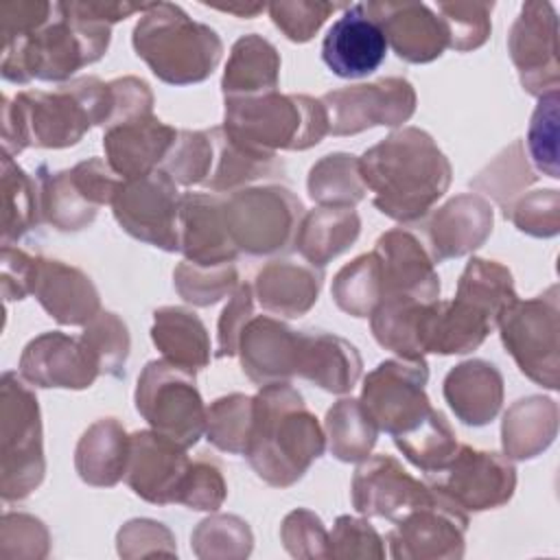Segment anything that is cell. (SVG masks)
Segmentation results:
<instances>
[{
	"instance_id": "2",
	"label": "cell",
	"mask_w": 560,
	"mask_h": 560,
	"mask_svg": "<svg viewBox=\"0 0 560 560\" xmlns=\"http://www.w3.org/2000/svg\"><path fill=\"white\" fill-rule=\"evenodd\" d=\"M112 85L98 77H81L59 88L24 90L13 98L2 96V149L18 155L28 147L66 149L96 125L112 118Z\"/></svg>"
},
{
	"instance_id": "4",
	"label": "cell",
	"mask_w": 560,
	"mask_h": 560,
	"mask_svg": "<svg viewBox=\"0 0 560 560\" xmlns=\"http://www.w3.org/2000/svg\"><path fill=\"white\" fill-rule=\"evenodd\" d=\"M512 271L499 260L470 258L453 300L427 304L422 317L424 354H466L497 328L499 315L516 300Z\"/></svg>"
},
{
	"instance_id": "19",
	"label": "cell",
	"mask_w": 560,
	"mask_h": 560,
	"mask_svg": "<svg viewBox=\"0 0 560 560\" xmlns=\"http://www.w3.org/2000/svg\"><path fill=\"white\" fill-rule=\"evenodd\" d=\"M18 370L28 385L44 389H88L101 376L98 359L83 335L70 337L61 330L31 339L22 350Z\"/></svg>"
},
{
	"instance_id": "27",
	"label": "cell",
	"mask_w": 560,
	"mask_h": 560,
	"mask_svg": "<svg viewBox=\"0 0 560 560\" xmlns=\"http://www.w3.org/2000/svg\"><path fill=\"white\" fill-rule=\"evenodd\" d=\"M179 252L195 265H228L238 258L230 238L223 197L217 192H184L177 214Z\"/></svg>"
},
{
	"instance_id": "18",
	"label": "cell",
	"mask_w": 560,
	"mask_h": 560,
	"mask_svg": "<svg viewBox=\"0 0 560 560\" xmlns=\"http://www.w3.org/2000/svg\"><path fill=\"white\" fill-rule=\"evenodd\" d=\"M468 514L438 494L394 521L387 534L396 560H459L464 556Z\"/></svg>"
},
{
	"instance_id": "30",
	"label": "cell",
	"mask_w": 560,
	"mask_h": 560,
	"mask_svg": "<svg viewBox=\"0 0 560 560\" xmlns=\"http://www.w3.org/2000/svg\"><path fill=\"white\" fill-rule=\"evenodd\" d=\"M361 354L343 337L326 330H298L295 376L324 392L348 394L361 378Z\"/></svg>"
},
{
	"instance_id": "42",
	"label": "cell",
	"mask_w": 560,
	"mask_h": 560,
	"mask_svg": "<svg viewBox=\"0 0 560 560\" xmlns=\"http://www.w3.org/2000/svg\"><path fill=\"white\" fill-rule=\"evenodd\" d=\"M39 223L37 179L2 155V245H13Z\"/></svg>"
},
{
	"instance_id": "7",
	"label": "cell",
	"mask_w": 560,
	"mask_h": 560,
	"mask_svg": "<svg viewBox=\"0 0 560 560\" xmlns=\"http://www.w3.org/2000/svg\"><path fill=\"white\" fill-rule=\"evenodd\" d=\"M223 129L236 140L265 151H306L328 136V114L322 98L276 90L225 98Z\"/></svg>"
},
{
	"instance_id": "49",
	"label": "cell",
	"mask_w": 560,
	"mask_h": 560,
	"mask_svg": "<svg viewBox=\"0 0 560 560\" xmlns=\"http://www.w3.org/2000/svg\"><path fill=\"white\" fill-rule=\"evenodd\" d=\"M199 558H245L252 551V532L247 523L232 514L203 518L190 536Z\"/></svg>"
},
{
	"instance_id": "31",
	"label": "cell",
	"mask_w": 560,
	"mask_h": 560,
	"mask_svg": "<svg viewBox=\"0 0 560 560\" xmlns=\"http://www.w3.org/2000/svg\"><path fill=\"white\" fill-rule=\"evenodd\" d=\"M442 394L459 422L466 427H486L501 411L503 374L490 361L468 359L448 370Z\"/></svg>"
},
{
	"instance_id": "16",
	"label": "cell",
	"mask_w": 560,
	"mask_h": 560,
	"mask_svg": "<svg viewBox=\"0 0 560 560\" xmlns=\"http://www.w3.org/2000/svg\"><path fill=\"white\" fill-rule=\"evenodd\" d=\"M328 133L354 136L372 127H400L416 112V90L402 77L346 85L322 96Z\"/></svg>"
},
{
	"instance_id": "51",
	"label": "cell",
	"mask_w": 560,
	"mask_h": 560,
	"mask_svg": "<svg viewBox=\"0 0 560 560\" xmlns=\"http://www.w3.org/2000/svg\"><path fill=\"white\" fill-rule=\"evenodd\" d=\"M83 339L98 359L101 374L120 378L125 376V363L131 348L129 328L120 315L112 311H101L85 328Z\"/></svg>"
},
{
	"instance_id": "13",
	"label": "cell",
	"mask_w": 560,
	"mask_h": 560,
	"mask_svg": "<svg viewBox=\"0 0 560 560\" xmlns=\"http://www.w3.org/2000/svg\"><path fill=\"white\" fill-rule=\"evenodd\" d=\"M424 483L462 512H486L512 499L516 468L505 455L459 444L440 470L424 475Z\"/></svg>"
},
{
	"instance_id": "12",
	"label": "cell",
	"mask_w": 560,
	"mask_h": 560,
	"mask_svg": "<svg viewBox=\"0 0 560 560\" xmlns=\"http://www.w3.org/2000/svg\"><path fill=\"white\" fill-rule=\"evenodd\" d=\"M35 179L42 223L59 232H81L90 228L98 208L112 206L122 184L107 160L101 158L83 160L63 171H50L46 164H39Z\"/></svg>"
},
{
	"instance_id": "45",
	"label": "cell",
	"mask_w": 560,
	"mask_h": 560,
	"mask_svg": "<svg viewBox=\"0 0 560 560\" xmlns=\"http://www.w3.org/2000/svg\"><path fill=\"white\" fill-rule=\"evenodd\" d=\"M254 396L228 394L206 407V440L230 455H245L252 431Z\"/></svg>"
},
{
	"instance_id": "47",
	"label": "cell",
	"mask_w": 560,
	"mask_h": 560,
	"mask_svg": "<svg viewBox=\"0 0 560 560\" xmlns=\"http://www.w3.org/2000/svg\"><path fill=\"white\" fill-rule=\"evenodd\" d=\"M173 284L184 302L192 306H210L225 295H232L241 282L234 262L195 265L182 260L173 271Z\"/></svg>"
},
{
	"instance_id": "54",
	"label": "cell",
	"mask_w": 560,
	"mask_h": 560,
	"mask_svg": "<svg viewBox=\"0 0 560 560\" xmlns=\"http://www.w3.org/2000/svg\"><path fill=\"white\" fill-rule=\"evenodd\" d=\"M523 234L551 238L560 232V192L556 188L534 190L512 201L503 212Z\"/></svg>"
},
{
	"instance_id": "56",
	"label": "cell",
	"mask_w": 560,
	"mask_h": 560,
	"mask_svg": "<svg viewBox=\"0 0 560 560\" xmlns=\"http://www.w3.org/2000/svg\"><path fill=\"white\" fill-rule=\"evenodd\" d=\"M280 540L293 558H330L328 532L322 518L306 508H298L284 516Z\"/></svg>"
},
{
	"instance_id": "46",
	"label": "cell",
	"mask_w": 560,
	"mask_h": 560,
	"mask_svg": "<svg viewBox=\"0 0 560 560\" xmlns=\"http://www.w3.org/2000/svg\"><path fill=\"white\" fill-rule=\"evenodd\" d=\"M536 179L538 175L529 168L525 160L523 142L514 140L481 173H477L475 179H470V186L490 195L505 212L512 201L518 199L521 190L532 186Z\"/></svg>"
},
{
	"instance_id": "14",
	"label": "cell",
	"mask_w": 560,
	"mask_h": 560,
	"mask_svg": "<svg viewBox=\"0 0 560 560\" xmlns=\"http://www.w3.org/2000/svg\"><path fill=\"white\" fill-rule=\"evenodd\" d=\"M427 381L424 359H387L368 372L359 400L378 431L394 438L413 429L433 409L424 392Z\"/></svg>"
},
{
	"instance_id": "10",
	"label": "cell",
	"mask_w": 560,
	"mask_h": 560,
	"mask_svg": "<svg viewBox=\"0 0 560 560\" xmlns=\"http://www.w3.org/2000/svg\"><path fill=\"white\" fill-rule=\"evenodd\" d=\"M232 243L241 254L271 256L293 247L304 217L300 197L287 186H252L223 197Z\"/></svg>"
},
{
	"instance_id": "3",
	"label": "cell",
	"mask_w": 560,
	"mask_h": 560,
	"mask_svg": "<svg viewBox=\"0 0 560 560\" xmlns=\"http://www.w3.org/2000/svg\"><path fill=\"white\" fill-rule=\"evenodd\" d=\"M326 433L289 383H269L254 396L252 431L245 457L252 470L273 488H291L324 455Z\"/></svg>"
},
{
	"instance_id": "50",
	"label": "cell",
	"mask_w": 560,
	"mask_h": 560,
	"mask_svg": "<svg viewBox=\"0 0 560 560\" xmlns=\"http://www.w3.org/2000/svg\"><path fill=\"white\" fill-rule=\"evenodd\" d=\"M494 2H438V15L446 26L448 48L468 52L483 46L492 31Z\"/></svg>"
},
{
	"instance_id": "32",
	"label": "cell",
	"mask_w": 560,
	"mask_h": 560,
	"mask_svg": "<svg viewBox=\"0 0 560 560\" xmlns=\"http://www.w3.org/2000/svg\"><path fill=\"white\" fill-rule=\"evenodd\" d=\"M322 280L324 269L289 258H273L258 269L252 289L267 313L295 319L315 306Z\"/></svg>"
},
{
	"instance_id": "43",
	"label": "cell",
	"mask_w": 560,
	"mask_h": 560,
	"mask_svg": "<svg viewBox=\"0 0 560 560\" xmlns=\"http://www.w3.org/2000/svg\"><path fill=\"white\" fill-rule=\"evenodd\" d=\"M396 448L424 475L440 470L457 451L459 442L440 409H431L413 429L392 438Z\"/></svg>"
},
{
	"instance_id": "29",
	"label": "cell",
	"mask_w": 560,
	"mask_h": 560,
	"mask_svg": "<svg viewBox=\"0 0 560 560\" xmlns=\"http://www.w3.org/2000/svg\"><path fill=\"white\" fill-rule=\"evenodd\" d=\"M243 374L258 387L291 381L298 361V330L271 315H254L238 341Z\"/></svg>"
},
{
	"instance_id": "57",
	"label": "cell",
	"mask_w": 560,
	"mask_h": 560,
	"mask_svg": "<svg viewBox=\"0 0 560 560\" xmlns=\"http://www.w3.org/2000/svg\"><path fill=\"white\" fill-rule=\"evenodd\" d=\"M330 558H385L383 538L365 521L350 514L337 516L332 532H328Z\"/></svg>"
},
{
	"instance_id": "35",
	"label": "cell",
	"mask_w": 560,
	"mask_h": 560,
	"mask_svg": "<svg viewBox=\"0 0 560 560\" xmlns=\"http://www.w3.org/2000/svg\"><path fill=\"white\" fill-rule=\"evenodd\" d=\"M151 341L162 359L192 374L210 365V335L201 317L184 306H162L153 311Z\"/></svg>"
},
{
	"instance_id": "33",
	"label": "cell",
	"mask_w": 560,
	"mask_h": 560,
	"mask_svg": "<svg viewBox=\"0 0 560 560\" xmlns=\"http://www.w3.org/2000/svg\"><path fill=\"white\" fill-rule=\"evenodd\" d=\"M214 140V160L203 188L212 192H234L247 184L284 173V164L273 151L252 147L230 136L223 125L210 127Z\"/></svg>"
},
{
	"instance_id": "40",
	"label": "cell",
	"mask_w": 560,
	"mask_h": 560,
	"mask_svg": "<svg viewBox=\"0 0 560 560\" xmlns=\"http://www.w3.org/2000/svg\"><path fill=\"white\" fill-rule=\"evenodd\" d=\"M328 451L339 462H363L370 457L378 427L359 398L337 400L324 418Z\"/></svg>"
},
{
	"instance_id": "41",
	"label": "cell",
	"mask_w": 560,
	"mask_h": 560,
	"mask_svg": "<svg viewBox=\"0 0 560 560\" xmlns=\"http://www.w3.org/2000/svg\"><path fill=\"white\" fill-rule=\"evenodd\" d=\"M306 188L315 203L337 208H354L368 192L359 158L352 153H330L317 160L308 171Z\"/></svg>"
},
{
	"instance_id": "8",
	"label": "cell",
	"mask_w": 560,
	"mask_h": 560,
	"mask_svg": "<svg viewBox=\"0 0 560 560\" xmlns=\"http://www.w3.org/2000/svg\"><path fill=\"white\" fill-rule=\"evenodd\" d=\"M0 455L4 501H22L39 488L46 472L39 402L15 372H4L0 383Z\"/></svg>"
},
{
	"instance_id": "53",
	"label": "cell",
	"mask_w": 560,
	"mask_h": 560,
	"mask_svg": "<svg viewBox=\"0 0 560 560\" xmlns=\"http://www.w3.org/2000/svg\"><path fill=\"white\" fill-rule=\"evenodd\" d=\"M558 92L545 94L538 98V105L529 120L527 131V149L536 164V168L542 175H549L551 179L560 177L558 168Z\"/></svg>"
},
{
	"instance_id": "48",
	"label": "cell",
	"mask_w": 560,
	"mask_h": 560,
	"mask_svg": "<svg viewBox=\"0 0 560 560\" xmlns=\"http://www.w3.org/2000/svg\"><path fill=\"white\" fill-rule=\"evenodd\" d=\"M214 160V140L210 129H179L173 149L160 166L179 186H197L208 179Z\"/></svg>"
},
{
	"instance_id": "58",
	"label": "cell",
	"mask_w": 560,
	"mask_h": 560,
	"mask_svg": "<svg viewBox=\"0 0 560 560\" xmlns=\"http://www.w3.org/2000/svg\"><path fill=\"white\" fill-rule=\"evenodd\" d=\"M252 317H254V289L252 284L241 282L219 315L217 348H214L217 359L234 357L238 352L241 332Z\"/></svg>"
},
{
	"instance_id": "61",
	"label": "cell",
	"mask_w": 560,
	"mask_h": 560,
	"mask_svg": "<svg viewBox=\"0 0 560 560\" xmlns=\"http://www.w3.org/2000/svg\"><path fill=\"white\" fill-rule=\"evenodd\" d=\"M212 9H219V11H223V13H232V15H236V18L252 20V18H256L258 13H262V11L267 9V4H260V2H256V4H249V2H234V4H214Z\"/></svg>"
},
{
	"instance_id": "6",
	"label": "cell",
	"mask_w": 560,
	"mask_h": 560,
	"mask_svg": "<svg viewBox=\"0 0 560 560\" xmlns=\"http://www.w3.org/2000/svg\"><path fill=\"white\" fill-rule=\"evenodd\" d=\"M131 44L149 70L168 85L206 81L223 55L217 31L192 20L175 2H151L133 26Z\"/></svg>"
},
{
	"instance_id": "17",
	"label": "cell",
	"mask_w": 560,
	"mask_h": 560,
	"mask_svg": "<svg viewBox=\"0 0 560 560\" xmlns=\"http://www.w3.org/2000/svg\"><path fill=\"white\" fill-rule=\"evenodd\" d=\"M508 52L527 94L540 98L558 92V18L551 2L529 0L521 7L508 35Z\"/></svg>"
},
{
	"instance_id": "11",
	"label": "cell",
	"mask_w": 560,
	"mask_h": 560,
	"mask_svg": "<svg viewBox=\"0 0 560 560\" xmlns=\"http://www.w3.org/2000/svg\"><path fill=\"white\" fill-rule=\"evenodd\" d=\"M133 400L153 431L184 448L195 446L206 433V405L195 374L166 359H153L142 368Z\"/></svg>"
},
{
	"instance_id": "22",
	"label": "cell",
	"mask_w": 560,
	"mask_h": 560,
	"mask_svg": "<svg viewBox=\"0 0 560 560\" xmlns=\"http://www.w3.org/2000/svg\"><path fill=\"white\" fill-rule=\"evenodd\" d=\"M385 55V33L365 2L346 4L322 42V59L339 79H363L376 72Z\"/></svg>"
},
{
	"instance_id": "20",
	"label": "cell",
	"mask_w": 560,
	"mask_h": 560,
	"mask_svg": "<svg viewBox=\"0 0 560 560\" xmlns=\"http://www.w3.org/2000/svg\"><path fill=\"white\" fill-rule=\"evenodd\" d=\"M352 508L363 516L398 521L402 514L435 497L424 479L411 477L392 455H372L359 462L352 486Z\"/></svg>"
},
{
	"instance_id": "59",
	"label": "cell",
	"mask_w": 560,
	"mask_h": 560,
	"mask_svg": "<svg viewBox=\"0 0 560 560\" xmlns=\"http://www.w3.org/2000/svg\"><path fill=\"white\" fill-rule=\"evenodd\" d=\"M37 254H28L13 245H2V295L7 302L24 300L33 291L35 269H37Z\"/></svg>"
},
{
	"instance_id": "44",
	"label": "cell",
	"mask_w": 560,
	"mask_h": 560,
	"mask_svg": "<svg viewBox=\"0 0 560 560\" xmlns=\"http://www.w3.org/2000/svg\"><path fill=\"white\" fill-rule=\"evenodd\" d=\"M330 295L343 313L352 317H370L383 300V282L376 254L368 252L343 265L332 278Z\"/></svg>"
},
{
	"instance_id": "15",
	"label": "cell",
	"mask_w": 560,
	"mask_h": 560,
	"mask_svg": "<svg viewBox=\"0 0 560 560\" xmlns=\"http://www.w3.org/2000/svg\"><path fill=\"white\" fill-rule=\"evenodd\" d=\"M179 199L177 184L166 171L158 168L136 179H122L112 201V212L118 225L136 241L164 252H179Z\"/></svg>"
},
{
	"instance_id": "21",
	"label": "cell",
	"mask_w": 560,
	"mask_h": 560,
	"mask_svg": "<svg viewBox=\"0 0 560 560\" xmlns=\"http://www.w3.org/2000/svg\"><path fill=\"white\" fill-rule=\"evenodd\" d=\"M188 448L166 435L142 429L129 435V459L125 481L136 497L153 505L177 503L184 477L190 468Z\"/></svg>"
},
{
	"instance_id": "1",
	"label": "cell",
	"mask_w": 560,
	"mask_h": 560,
	"mask_svg": "<svg viewBox=\"0 0 560 560\" xmlns=\"http://www.w3.org/2000/svg\"><path fill=\"white\" fill-rule=\"evenodd\" d=\"M359 168L365 188L374 192V208L398 223L422 221L453 179L448 158L418 127L396 129L365 149Z\"/></svg>"
},
{
	"instance_id": "25",
	"label": "cell",
	"mask_w": 560,
	"mask_h": 560,
	"mask_svg": "<svg viewBox=\"0 0 560 560\" xmlns=\"http://www.w3.org/2000/svg\"><path fill=\"white\" fill-rule=\"evenodd\" d=\"M492 225L494 210L486 197L477 192L457 195L435 212L427 214V249L433 262L466 256L488 241Z\"/></svg>"
},
{
	"instance_id": "9",
	"label": "cell",
	"mask_w": 560,
	"mask_h": 560,
	"mask_svg": "<svg viewBox=\"0 0 560 560\" xmlns=\"http://www.w3.org/2000/svg\"><path fill=\"white\" fill-rule=\"evenodd\" d=\"M505 352L536 385L556 392L560 387V293L558 284L540 295L503 308L497 322Z\"/></svg>"
},
{
	"instance_id": "24",
	"label": "cell",
	"mask_w": 560,
	"mask_h": 560,
	"mask_svg": "<svg viewBox=\"0 0 560 560\" xmlns=\"http://www.w3.org/2000/svg\"><path fill=\"white\" fill-rule=\"evenodd\" d=\"M381 24L387 46L407 63H429L448 48L446 26L424 2H365Z\"/></svg>"
},
{
	"instance_id": "39",
	"label": "cell",
	"mask_w": 560,
	"mask_h": 560,
	"mask_svg": "<svg viewBox=\"0 0 560 560\" xmlns=\"http://www.w3.org/2000/svg\"><path fill=\"white\" fill-rule=\"evenodd\" d=\"M431 302L411 298H385L370 315V328L378 346L400 359H424L422 317Z\"/></svg>"
},
{
	"instance_id": "55",
	"label": "cell",
	"mask_w": 560,
	"mask_h": 560,
	"mask_svg": "<svg viewBox=\"0 0 560 560\" xmlns=\"http://www.w3.org/2000/svg\"><path fill=\"white\" fill-rule=\"evenodd\" d=\"M225 497H228V486H225L219 462L210 457L192 459L184 477L177 503L199 512H217L223 505Z\"/></svg>"
},
{
	"instance_id": "28",
	"label": "cell",
	"mask_w": 560,
	"mask_h": 560,
	"mask_svg": "<svg viewBox=\"0 0 560 560\" xmlns=\"http://www.w3.org/2000/svg\"><path fill=\"white\" fill-rule=\"evenodd\" d=\"M31 295L61 326H88L101 313V295L92 278L63 260L37 258Z\"/></svg>"
},
{
	"instance_id": "38",
	"label": "cell",
	"mask_w": 560,
	"mask_h": 560,
	"mask_svg": "<svg viewBox=\"0 0 560 560\" xmlns=\"http://www.w3.org/2000/svg\"><path fill=\"white\" fill-rule=\"evenodd\" d=\"M558 435V402L547 396H525L510 405L501 422V444L508 459H534Z\"/></svg>"
},
{
	"instance_id": "23",
	"label": "cell",
	"mask_w": 560,
	"mask_h": 560,
	"mask_svg": "<svg viewBox=\"0 0 560 560\" xmlns=\"http://www.w3.org/2000/svg\"><path fill=\"white\" fill-rule=\"evenodd\" d=\"M372 252L381 267L383 300L411 298L420 302H435L440 298L435 262L413 232L405 228L387 230L376 238Z\"/></svg>"
},
{
	"instance_id": "60",
	"label": "cell",
	"mask_w": 560,
	"mask_h": 560,
	"mask_svg": "<svg viewBox=\"0 0 560 560\" xmlns=\"http://www.w3.org/2000/svg\"><path fill=\"white\" fill-rule=\"evenodd\" d=\"M2 538H15L20 542L15 556L44 558L48 553V529L35 516L7 514L2 521Z\"/></svg>"
},
{
	"instance_id": "34",
	"label": "cell",
	"mask_w": 560,
	"mask_h": 560,
	"mask_svg": "<svg viewBox=\"0 0 560 560\" xmlns=\"http://www.w3.org/2000/svg\"><path fill=\"white\" fill-rule=\"evenodd\" d=\"M127 459L129 435L116 418H101L90 424L74 448L77 475L94 488H114L125 479Z\"/></svg>"
},
{
	"instance_id": "26",
	"label": "cell",
	"mask_w": 560,
	"mask_h": 560,
	"mask_svg": "<svg viewBox=\"0 0 560 560\" xmlns=\"http://www.w3.org/2000/svg\"><path fill=\"white\" fill-rule=\"evenodd\" d=\"M179 129L153 114L116 122L103 133L105 160L120 179H136L158 171L177 140Z\"/></svg>"
},
{
	"instance_id": "37",
	"label": "cell",
	"mask_w": 560,
	"mask_h": 560,
	"mask_svg": "<svg viewBox=\"0 0 560 560\" xmlns=\"http://www.w3.org/2000/svg\"><path fill=\"white\" fill-rule=\"evenodd\" d=\"M361 234V219L354 208L319 206L304 212L293 249L317 269H324L332 258L343 254Z\"/></svg>"
},
{
	"instance_id": "36",
	"label": "cell",
	"mask_w": 560,
	"mask_h": 560,
	"mask_svg": "<svg viewBox=\"0 0 560 560\" xmlns=\"http://www.w3.org/2000/svg\"><path fill=\"white\" fill-rule=\"evenodd\" d=\"M280 83V52L262 35L249 33L232 44L221 90L223 98H245L276 92Z\"/></svg>"
},
{
	"instance_id": "52",
	"label": "cell",
	"mask_w": 560,
	"mask_h": 560,
	"mask_svg": "<svg viewBox=\"0 0 560 560\" xmlns=\"http://www.w3.org/2000/svg\"><path fill=\"white\" fill-rule=\"evenodd\" d=\"M337 9H346V4L324 0H280L267 4L273 26L295 44L311 42Z\"/></svg>"
},
{
	"instance_id": "5",
	"label": "cell",
	"mask_w": 560,
	"mask_h": 560,
	"mask_svg": "<svg viewBox=\"0 0 560 560\" xmlns=\"http://www.w3.org/2000/svg\"><path fill=\"white\" fill-rule=\"evenodd\" d=\"M112 42V26L83 15L74 2H55L52 18L37 31L2 42V79L9 83H63L98 61Z\"/></svg>"
}]
</instances>
